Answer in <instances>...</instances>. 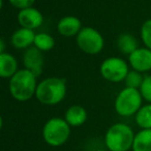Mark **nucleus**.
Segmentation results:
<instances>
[{
	"mask_svg": "<svg viewBox=\"0 0 151 151\" xmlns=\"http://www.w3.org/2000/svg\"><path fill=\"white\" fill-rule=\"evenodd\" d=\"M132 151H151V129H140L134 136Z\"/></svg>",
	"mask_w": 151,
	"mask_h": 151,
	"instance_id": "nucleus-15",
	"label": "nucleus"
},
{
	"mask_svg": "<svg viewBox=\"0 0 151 151\" xmlns=\"http://www.w3.org/2000/svg\"><path fill=\"white\" fill-rule=\"evenodd\" d=\"M9 1L14 7L20 9V11L28 9V7H32L35 2V0H9Z\"/></svg>",
	"mask_w": 151,
	"mask_h": 151,
	"instance_id": "nucleus-22",
	"label": "nucleus"
},
{
	"mask_svg": "<svg viewBox=\"0 0 151 151\" xmlns=\"http://www.w3.org/2000/svg\"><path fill=\"white\" fill-rule=\"evenodd\" d=\"M82 28L81 20L75 16H65L61 18L57 24V31L64 37H76Z\"/></svg>",
	"mask_w": 151,
	"mask_h": 151,
	"instance_id": "nucleus-11",
	"label": "nucleus"
},
{
	"mask_svg": "<svg viewBox=\"0 0 151 151\" xmlns=\"http://www.w3.org/2000/svg\"><path fill=\"white\" fill-rule=\"evenodd\" d=\"M66 80L59 77H50L38 82L35 97L45 106H55L60 104L66 96Z\"/></svg>",
	"mask_w": 151,
	"mask_h": 151,
	"instance_id": "nucleus-2",
	"label": "nucleus"
},
{
	"mask_svg": "<svg viewBox=\"0 0 151 151\" xmlns=\"http://www.w3.org/2000/svg\"><path fill=\"white\" fill-rule=\"evenodd\" d=\"M17 20L21 27L34 30L40 27L44 23V16L37 9L32 6L19 11Z\"/></svg>",
	"mask_w": 151,
	"mask_h": 151,
	"instance_id": "nucleus-9",
	"label": "nucleus"
},
{
	"mask_svg": "<svg viewBox=\"0 0 151 151\" xmlns=\"http://www.w3.org/2000/svg\"><path fill=\"white\" fill-rule=\"evenodd\" d=\"M128 64L132 69L140 73L151 70V50L146 47H139L128 56Z\"/></svg>",
	"mask_w": 151,
	"mask_h": 151,
	"instance_id": "nucleus-8",
	"label": "nucleus"
},
{
	"mask_svg": "<svg viewBox=\"0 0 151 151\" xmlns=\"http://www.w3.org/2000/svg\"><path fill=\"white\" fill-rule=\"evenodd\" d=\"M141 40L144 47L151 50V19H148L141 26Z\"/></svg>",
	"mask_w": 151,
	"mask_h": 151,
	"instance_id": "nucleus-20",
	"label": "nucleus"
},
{
	"mask_svg": "<svg viewBox=\"0 0 151 151\" xmlns=\"http://www.w3.org/2000/svg\"><path fill=\"white\" fill-rule=\"evenodd\" d=\"M139 90L142 94L143 99L146 101L147 103L151 104V75L145 76L144 81Z\"/></svg>",
	"mask_w": 151,
	"mask_h": 151,
	"instance_id": "nucleus-21",
	"label": "nucleus"
},
{
	"mask_svg": "<svg viewBox=\"0 0 151 151\" xmlns=\"http://www.w3.org/2000/svg\"><path fill=\"white\" fill-rule=\"evenodd\" d=\"M35 34L36 33H34V30L21 27L12 34L11 42L15 49L27 50L33 46Z\"/></svg>",
	"mask_w": 151,
	"mask_h": 151,
	"instance_id": "nucleus-12",
	"label": "nucleus"
},
{
	"mask_svg": "<svg viewBox=\"0 0 151 151\" xmlns=\"http://www.w3.org/2000/svg\"><path fill=\"white\" fill-rule=\"evenodd\" d=\"M36 78L37 77L28 69H19L9 82V90L13 99L24 103L35 96L38 84Z\"/></svg>",
	"mask_w": 151,
	"mask_h": 151,
	"instance_id": "nucleus-1",
	"label": "nucleus"
},
{
	"mask_svg": "<svg viewBox=\"0 0 151 151\" xmlns=\"http://www.w3.org/2000/svg\"><path fill=\"white\" fill-rule=\"evenodd\" d=\"M5 52L4 51V40H0V53H3Z\"/></svg>",
	"mask_w": 151,
	"mask_h": 151,
	"instance_id": "nucleus-23",
	"label": "nucleus"
},
{
	"mask_svg": "<svg viewBox=\"0 0 151 151\" xmlns=\"http://www.w3.org/2000/svg\"><path fill=\"white\" fill-rule=\"evenodd\" d=\"M99 71L101 77L108 82H124L129 71V64L120 57H109L101 62Z\"/></svg>",
	"mask_w": 151,
	"mask_h": 151,
	"instance_id": "nucleus-7",
	"label": "nucleus"
},
{
	"mask_svg": "<svg viewBox=\"0 0 151 151\" xmlns=\"http://www.w3.org/2000/svg\"><path fill=\"white\" fill-rule=\"evenodd\" d=\"M117 47L122 54L127 56H129L134 51L139 48L137 38L129 33H123L119 35L117 40Z\"/></svg>",
	"mask_w": 151,
	"mask_h": 151,
	"instance_id": "nucleus-16",
	"label": "nucleus"
},
{
	"mask_svg": "<svg viewBox=\"0 0 151 151\" xmlns=\"http://www.w3.org/2000/svg\"><path fill=\"white\" fill-rule=\"evenodd\" d=\"M33 46L40 51H42V53L49 52L55 47V40L52 35L46 33V32L36 33Z\"/></svg>",
	"mask_w": 151,
	"mask_h": 151,
	"instance_id": "nucleus-18",
	"label": "nucleus"
},
{
	"mask_svg": "<svg viewBox=\"0 0 151 151\" xmlns=\"http://www.w3.org/2000/svg\"><path fill=\"white\" fill-rule=\"evenodd\" d=\"M144 77L142 73L137 71L134 69L128 71L127 76H126L124 83H125V87H129V88L134 89H140L141 85H142L143 81H144Z\"/></svg>",
	"mask_w": 151,
	"mask_h": 151,
	"instance_id": "nucleus-19",
	"label": "nucleus"
},
{
	"mask_svg": "<svg viewBox=\"0 0 151 151\" xmlns=\"http://www.w3.org/2000/svg\"><path fill=\"white\" fill-rule=\"evenodd\" d=\"M143 97L139 89L124 87L117 94L114 103L116 113L122 117H132L143 106Z\"/></svg>",
	"mask_w": 151,
	"mask_h": 151,
	"instance_id": "nucleus-5",
	"label": "nucleus"
},
{
	"mask_svg": "<svg viewBox=\"0 0 151 151\" xmlns=\"http://www.w3.org/2000/svg\"><path fill=\"white\" fill-rule=\"evenodd\" d=\"M134 136L129 125L118 122L108 128L104 141L109 151H129L132 149Z\"/></svg>",
	"mask_w": 151,
	"mask_h": 151,
	"instance_id": "nucleus-3",
	"label": "nucleus"
},
{
	"mask_svg": "<svg viewBox=\"0 0 151 151\" xmlns=\"http://www.w3.org/2000/svg\"><path fill=\"white\" fill-rule=\"evenodd\" d=\"M76 42L78 48L87 55L99 54L105 47L104 36L92 27H83L76 36Z\"/></svg>",
	"mask_w": 151,
	"mask_h": 151,
	"instance_id": "nucleus-6",
	"label": "nucleus"
},
{
	"mask_svg": "<svg viewBox=\"0 0 151 151\" xmlns=\"http://www.w3.org/2000/svg\"><path fill=\"white\" fill-rule=\"evenodd\" d=\"M23 64L24 68L32 71L36 77L42 73L44 66V55L42 52L36 49L34 46L24 51L23 54Z\"/></svg>",
	"mask_w": 151,
	"mask_h": 151,
	"instance_id": "nucleus-10",
	"label": "nucleus"
},
{
	"mask_svg": "<svg viewBox=\"0 0 151 151\" xmlns=\"http://www.w3.org/2000/svg\"><path fill=\"white\" fill-rule=\"evenodd\" d=\"M134 122L141 129H151V104H147L134 115Z\"/></svg>",
	"mask_w": 151,
	"mask_h": 151,
	"instance_id": "nucleus-17",
	"label": "nucleus"
},
{
	"mask_svg": "<svg viewBox=\"0 0 151 151\" xmlns=\"http://www.w3.org/2000/svg\"><path fill=\"white\" fill-rule=\"evenodd\" d=\"M70 127L64 118H50L42 127V139L49 146L60 147L68 141Z\"/></svg>",
	"mask_w": 151,
	"mask_h": 151,
	"instance_id": "nucleus-4",
	"label": "nucleus"
},
{
	"mask_svg": "<svg viewBox=\"0 0 151 151\" xmlns=\"http://www.w3.org/2000/svg\"><path fill=\"white\" fill-rule=\"evenodd\" d=\"M18 70L19 64L16 57L7 52L0 53V77L9 80Z\"/></svg>",
	"mask_w": 151,
	"mask_h": 151,
	"instance_id": "nucleus-14",
	"label": "nucleus"
},
{
	"mask_svg": "<svg viewBox=\"0 0 151 151\" xmlns=\"http://www.w3.org/2000/svg\"><path fill=\"white\" fill-rule=\"evenodd\" d=\"M88 114L84 107L80 105H73L65 111L64 119L71 127H80L86 122Z\"/></svg>",
	"mask_w": 151,
	"mask_h": 151,
	"instance_id": "nucleus-13",
	"label": "nucleus"
}]
</instances>
